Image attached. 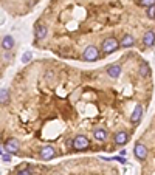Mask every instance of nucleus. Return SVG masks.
<instances>
[{"label": "nucleus", "instance_id": "1", "mask_svg": "<svg viewBox=\"0 0 155 175\" xmlns=\"http://www.w3.org/2000/svg\"><path fill=\"white\" fill-rule=\"evenodd\" d=\"M120 47H121V44L115 37H107L106 40H102V44H101V50L104 54H112V53H115Z\"/></svg>", "mask_w": 155, "mask_h": 175}, {"label": "nucleus", "instance_id": "2", "mask_svg": "<svg viewBox=\"0 0 155 175\" xmlns=\"http://www.w3.org/2000/svg\"><path fill=\"white\" fill-rule=\"evenodd\" d=\"M71 146H73V149H74V150H85V149H88L90 141H88V138L84 137V135H78V137L73 138Z\"/></svg>", "mask_w": 155, "mask_h": 175}, {"label": "nucleus", "instance_id": "3", "mask_svg": "<svg viewBox=\"0 0 155 175\" xmlns=\"http://www.w3.org/2000/svg\"><path fill=\"white\" fill-rule=\"evenodd\" d=\"M82 59L87 62H93V61L99 59V50L95 45H88L82 53Z\"/></svg>", "mask_w": 155, "mask_h": 175}, {"label": "nucleus", "instance_id": "4", "mask_svg": "<svg viewBox=\"0 0 155 175\" xmlns=\"http://www.w3.org/2000/svg\"><path fill=\"white\" fill-rule=\"evenodd\" d=\"M134 154L140 161H144L146 157H147V147L144 144H141V143H137L135 147H134Z\"/></svg>", "mask_w": 155, "mask_h": 175}, {"label": "nucleus", "instance_id": "5", "mask_svg": "<svg viewBox=\"0 0 155 175\" xmlns=\"http://www.w3.org/2000/svg\"><path fill=\"white\" fill-rule=\"evenodd\" d=\"M113 141H115V144H118V146H124L129 141V133L126 130L116 132L115 135H113Z\"/></svg>", "mask_w": 155, "mask_h": 175}, {"label": "nucleus", "instance_id": "6", "mask_svg": "<svg viewBox=\"0 0 155 175\" xmlns=\"http://www.w3.org/2000/svg\"><path fill=\"white\" fill-rule=\"evenodd\" d=\"M41 157L44 160H51V158H54L56 157V149L53 146H44L42 149H41Z\"/></svg>", "mask_w": 155, "mask_h": 175}, {"label": "nucleus", "instance_id": "7", "mask_svg": "<svg viewBox=\"0 0 155 175\" xmlns=\"http://www.w3.org/2000/svg\"><path fill=\"white\" fill-rule=\"evenodd\" d=\"M5 149H6V152H9L11 155H16V154L19 152V141H17L16 138H9V140L6 141Z\"/></svg>", "mask_w": 155, "mask_h": 175}, {"label": "nucleus", "instance_id": "8", "mask_svg": "<svg viewBox=\"0 0 155 175\" xmlns=\"http://www.w3.org/2000/svg\"><path fill=\"white\" fill-rule=\"evenodd\" d=\"M47 33H48V28H47V25H42V23H37L36 25V28H34V36L37 40H42L47 37Z\"/></svg>", "mask_w": 155, "mask_h": 175}, {"label": "nucleus", "instance_id": "9", "mask_svg": "<svg viewBox=\"0 0 155 175\" xmlns=\"http://www.w3.org/2000/svg\"><path fill=\"white\" fill-rule=\"evenodd\" d=\"M143 44L146 47H153L155 45V31H146L143 34Z\"/></svg>", "mask_w": 155, "mask_h": 175}, {"label": "nucleus", "instance_id": "10", "mask_svg": "<svg viewBox=\"0 0 155 175\" xmlns=\"http://www.w3.org/2000/svg\"><path fill=\"white\" fill-rule=\"evenodd\" d=\"M107 74H109L110 78L116 79V78H118V76L121 74V65H118V64H113V65L107 67Z\"/></svg>", "mask_w": 155, "mask_h": 175}, {"label": "nucleus", "instance_id": "11", "mask_svg": "<svg viewBox=\"0 0 155 175\" xmlns=\"http://www.w3.org/2000/svg\"><path fill=\"white\" fill-rule=\"evenodd\" d=\"M141 115H143V105L137 104L135 109H134V112H132V115H130V121H132V123H138L140 118H141Z\"/></svg>", "mask_w": 155, "mask_h": 175}, {"label": "nucleus", "instance_id": "12", "mask_svg": "<svg viewBox=\"0 0 155 175\" xmlns=\"http://www.w3.org/2000/svg\"><path fill=\"white\" fill-rule=\"evenodd\" d=\"M12 47H14V39H12V36H3L2 37V48L5 51H8Z\"/></svg>", "mask_w": 155, "mask_h": 175}, {"label": "nucleus", "instance_id": "13", "mask_svg": "<svg viewBox=\"0 0 155 175\" xmlns=\"http://www.w3.org/2000/svg\"><path fill=\"white\" fill-rule=\"evenodd\" d=\"M93 137H95L96 141H106L107 137H109V133H107L106 129H96V130L93 132Z\"/></svg>", "mask_w": 155, "mask_h": 175}, {"label": "nucleus", "instance_id": "14", "mask_svg": "<svg viewBox=\"0 0 155 175\" xmlns=\"http://www.w3.org/2000/svg\"><path fill=\"white\" fill-rule=\"evenodd\" d=\"M121 47H124V48H129V47H132L134 44H135V39H134V36H130V34H126L123 39H121Z\"/></svg>", "mask_w": 155, "mask_h": 175}, {"label": "nucleus", "instance_id": "15", "mask_svg": "<svg viewBox=\"0 0 155 175\" xmlns=\"http://www.w3.org/2000/svg\"><path fill=\"white\" fill-rule=\"evenodd\" d=\"M8 99H9V93L6 87H2V90H0V102H2V105L8 104Z\"/></svg>", "mask_w": 155, "mask_h": 175}, {"label": "nucleus", "instance_id": "16", "mask_svg": "<svg viewBox=\"0 0 155 175\" xmlns=\"http://www.w3.org/2000/svg\"><path fill=\"white\" fill-rule=\"evenodd\" d=\"M140 74H143V76H149L150 74V68H149V65L146 62H143L140 65Z\"/></svg>", "mask_w": 155, "mask_h": 175}, {"label": "nucleus", "instance_id": "17", "mask_svg": "<svg viewBox=\"0 0 155 175\" xmlns=\"http://www.w3.org/2000/svg\"><path fill=\"white\" fill-rule=\"evenodd\" d=\"M140 5L144 6V8H149V6L155 5V0H140Z\"/></svg>", "mask_w": 155, "mask_h": 175}, {"label": "nucleus", "instance_id": "18", "mask_svg": "<svg viewBox=\"0 0 155 175\" xmlns=\"http://www.w3.org/2000/svg\"><path fill=\"white\" fill-rule=\"evenodd\" d=\"M17 175H33V170L30 167H23V169L17 170Z\"/></svg>", "mask_w": 155, "mask_h": 175}, {"label": "nucleus", "instance_id": "19", "mask_svg": "<svg viewBox=\"0 0 155 175\" xmlns=\"http://www.w3.org/2000/svg\"><path fill=\"white\" fill-rule=\"evenodd\" d=\"M147 17L149 19H155V5L147 8Z\"/></svg>", "mask_w": 155, "mask_h": 175}, {"label": "nucleus", "instance_id": "20", "mask_svg": "<svg viewBox=\"0 0 155 175\" xmlns=\"http://www.w3.org/2000/svg\"><path fill=\"white\" fill-rule=\"evenodd\" d=\"M2 161H5V163H9V161H11V154H9V152L5 154V150H3V152H2Z\"/></svg>", "mask_w": 155, "mask_h": 175}, {"label": "nucleus", "instance_id": "21", "mask_svg": "<svg viewBox=\"0 0 155 175\" xmlns=\"http://www.w3.org/2000/svg\"><path fill=\"white\" fill-rule=\"evenodd\" d=\"M31 59V53L28 51V53H25V54H23V58H22V62H28Z\"/></svg>", "mask_w": 155, "mask_h": 175}, {"label": "nucleus", "instance_id": "22", "mask_svg": "<svg viewBox=\"0 0 155 175\" xmlns=\"http://www.w3.org/2000/svg\"><path fill=\"white\" fill-rule=\"evenodd\" d=\"M115 160H116V161H120V163H123V164L126 163V158H123V157H116Z\"/></svg>", "mask_w": 155, "mask_h": 175}]
</instances>
